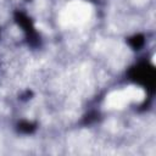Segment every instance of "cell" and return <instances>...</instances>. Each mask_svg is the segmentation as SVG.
I'll return each mask as SVG.
<instances>
[{
    "instance_id": "obj_3",
    "label": "cell",
    "mask_w": 156,
    "mask_h": 156,
    "mask_svg": "<svg viewBox=\"0 0 156 156\" xmlns=\"http://www.w3.org/2000/svg\"><path fill=\"white\" fill-rule=\"evenodd\" d=\"M20 129L23 130V132H32L33 130V126L29 124V123H22L21 127H20Z\"/></svg>"
},
{
    "instance_id": "obj_1",
    "label": "cell",
    "mask_w": 156,
    "mask_h": 156,
    "mask_svg": "<svg viewBox=\"0 0 156 156\" xmlns=\"http://www.w3.org/2000/svg\"><path fill=\"white\" fill-rule=\"evenodd\" d=\"M132 78L134 80H136L138 83L145 84L147 87H154L155 73H154V69L151 67H147L146 65H141V66L133 68Z\"/></svg>"
},
{
    "instance_id": "obj_2",
    "label": "cell",
    "mask_w": 156,
    "mask_h": 156,
    "mask_svg": "<svg viewBox=\"0 0 156 156\" xmlns=\"http://www.w3.org/2000/svg\"><path fill=\"white\" fill-rule=\"evenodd\" d=\"M129 44L134 48V49H138L140 48L143 44H144V39L141 35H136V37H133L130 40H129Z\"/></svg>"
}]
</instances>
